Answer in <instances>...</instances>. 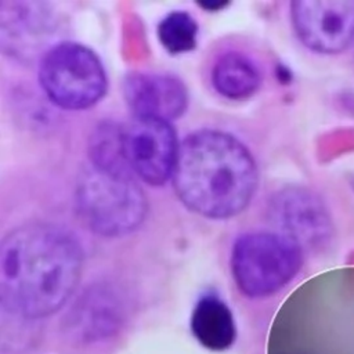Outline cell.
Segmentation results:
<instances>
[{"instance_id": "6da1fadb", "label": "cell", "mask_w": 354, "mask_h": 354, "mask_svg": "<svg viewBox=\"0 0 354 354\" xmlns=\"http://www.w3.org/2000/svg\"><path fill=\"white\" fill-rule=\"evenodd\" d=\"M82 259L79 242L58 225L32 223L12 230L0 248L3 306L26 318L54 314L73 293Z\"/></svg>"}, {"instance_id": "7a4b0ae2", "label": "cell", "mask_w": 354, "mask_h": 354, "mask_svg": "<svg viewBox=\"0 0 354 354\" xmlns=\"http://www.w3.org/2000/svg\"><path fill=\"white\" fill-rule=\"evenodd\" d=\"M173 181L188 209L209 218H228L249 205L257 169L248 148L235 137L199 130L181 142Z\"/></svg>"}, {"instance_id": "3957f363", "label": "cell", "mask_w": 354, "mask_h": 354, "mask_svg": "<svg viewBox=\"0 0 354 354\" xmlns=\"http://www.w3.org/2000/svg\"><path fill=\"white\" fill-rule=\"evenodd\" d=\"M75 201L86 225L105 236L134 231L147 213L145 195L131 173L93 165L82 171Z\"/></svg>"}, {"instance_id": "277c9868", "label": "cell", "mask_w": 354, "mask_h": 354, "mask_svg": "<svg viewBox=\"0 0 354 354\" xmlns=\"http://www.w3.org/2000/svg\"><path fill=\"white\" fill-rule=\"evenodd\" d=\"M303 266V249L279 232L241 235L231 250V274L242 295L271 296L286 286Z\"/></svg>"}, {"instance_id": "5b68a950", "label": "cell", "mask_w": 354, "mask_h": 354, "mask_svg": "<svg viewBox=\"0 0 354 354\" xmlns=\"http://www.w3.org/2000/svg\"><path fill=\"white\" fill-rule=\"evenodd\" d=\"M39 80L46 95L58 106L80 111L97 104L106 91L105 69L88 47L64 41L41 58Z\"/></svg>"}, {"instance_id": "8992f818", "label": "cell", "mask_w": 354, "mask_h": 354, "mask_svg": "<svg viewBox=\"0 0 354 354\" xmlns=\"http://www.w3.org/2000/svg\"><path fill=\"white\" fill-rule=\"evenodd\" d=\"M268 216L278 232L301 249H324L335 235V224L325 201L306 187H286L270 201Z\"/></svg>"}, {"instance_id": "52a82bcc", "label": "cell", "mask_w": 354, "mask_h": 354, "mask_svg": "<svg viewBox=\"0 0 354 354\" xmlns=\"http://www.w3.org/2000/svg\"><path fill=\"white\" fill-rule=\"evenodd\" d=\"M290 21L313 53L337 55L354 44V0H295Z\"/></svg>"}, {"instance_id": "ba28073f", "label": "cell", "mask_w": 354, "mask_h": 354, "mask_svg": "<svg viewBox=\"0 0 354 354\" xmlns=\"http://www.w3.org/2000/svg\"><path fill=\"white\" fill-rule=\"evenodd\" d=\"M123 153L129 169L151 185L173 177L180 145L169 122L137 119L122 129Z\"/></svg>"}, {"instance_id": "9c48e42d", "label": "cell", "mask_w": 354, "mask_h": 354, "mask_svg": "<svg viewBox=\"0 0 354 354\" xmlns=\"http://www.w3.org/2000/svg\"><path fill=\"white\" fill-rule=\"evenodd\" d=\"M127 319V304L120 292L108 285L87 289L65 319L66 333L80 343H97L116 336Z\"/></svg>"}, {"instance_id": "30bf717a", "label": "cell", "mask_w": 354, "mask_h": 354, "mask_svg": "<svg viewBox=\"0 0 354 354\" xmlns=\"http://www.w3.org/2000/svg\"><path fill=\"white\" fill-rule=\"evenodd\" d=\"M123 95L137 119L169 122L183 115L188 93L183 82L162 73H131L124 79Z\"/></svg>"}, {"instance_id": "8fae6325", "label": "cell", "mask_w": 354, "mask_h": 354, "mask_svg": "<svg viewBox=\"0 0 354 354\" xmlns=\"http://www.w3.org/2000/svg\"><path fill=\"white\" fill-rule=\"evenodd\" d=\"M191 332L210 351H225L236 340V324L228 304L214 293L201 296L191 314Z\"/></svg>"}, {"instance_id": "7c38bea8", "label": "cell", "mask_w": 354, "mask_h": 354, "mask_svg": "<svg viewBox=\"0 0 354 354\" xmlns=\"http://www.w3.org/2000/svg\"><path fill=\"white\" fill-rule=\"evenodd\" d=\"M214 90L228 100H245L253 95L261 84V72L246 54L230 51L218 57L212 69Z\"/></svg>"}, {"instance_id": "4fadbf2b", "label": "cell", "mask_w": 354, "mask_h": 354, "mask_svg": "<svg viewBox=\"0 0 354 354\" xmlns=\"http://www.w3.org/2000/svg\"><path fill=\"white\" fill-rule=\"evenodd\" d=\"M158 37L169 53H185L196 44L198 25L188 12L171 11L159 22Z\"/></svg>"}, {"instance_id": "5bb4252c", "label": "cell", "mask_w": 354, "mask_h": 354, "mask_svg": "<svg viewBox=\"0 0 354 354\" xmlns=\"http://www.w3.org/2000/svg\"><path fill=\"white\" fill-rule=\"evenodd\" d=\"M202 7H205L206 10H217L223 7L221 1H206V3H201Z\"/></svg>"}, {"instance_id": "9a60e30c", "label": "cell", "mask_w": 354, "mask_h": 354, "mask_svg": "<svg viewBox=\"0 0 354 354\" xmlns=\"http://www.w3.org/2000/svg\"><path fill=\"white\" fill-rule=\"evenodd\" d=\"M350 187H351V189H353V192H354V176L350 177Z\"/></svg>"}, {"instance_id": "2e32d148", "label": "cell", "mask_w": 354, "mask_h": 354, "mask_svg": "<svg viewBox=\"0 0 354 354\" xmlns=\"http://www.w3.org/2000/svg\"><path fill=\"white\" fill-rule=\"evenodd\" d=\"M296 354H306V353H296Z\"/></svg>"}]
</instances>
